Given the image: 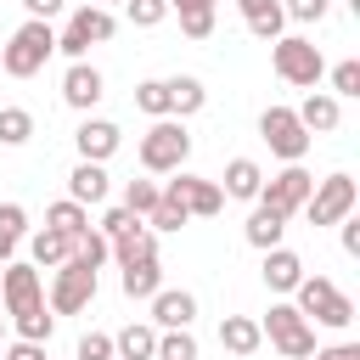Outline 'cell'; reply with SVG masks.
Listing matches in <instances>:
<instances>
[{
  "label": "cell",
  "instance_id": "cell-24",
  "mask_svg": "<svg viewBox=\"0 0 360 360\" xmlns=\"http://www.w3.org/2000/svg\"><path fill=\"white\" fill-rule=\"evenodd\" d=\"M112 354H118V360H158V326H152V321H129V326L112 338Z\"/></svg>",
  "mask_w": 360,
  "mask_h": 360
},
{
  "label": "cell",
  "instance_id": "cell-29",
  "mask_svg": "<svg viewBox=\"0 0 360 360\" xmlns=\"http://www.w3.org/2000/svg\"><path fill=\"white\" fill-rule=\"evenodd\" d=\"M112 248V259H118V270L124 264H141V259H158V236L141 225V231H129V236H118V242H107Z\"/></svg>",
  "mask_w": 360,
  "mask_h": 360
},
{
  "label": "cell",
  "instance_id": "cell-51",
  "mask_svg": "<svg viewBox=\"0 0 360 360\" xmlns=\"http://www.w3.org/2000/svg\"><path fill=\"white\" fill-rule=\"evenodd\" d=\"M0 45H6V39H0Z\"/></svg>",
  "mask_w": 360,
  "mask_h": 360
},
{
  "label": "cell",
  "instance_id": "cell-36",
  "mask_svg": "<svg viewBox=\"0 0 360 360\" xmlns=\"http://www.w3.org/2000/svg\"><path fill=\"white\" fill-rule=\"evenodd\" d=\"M141 225H146V219H135V214L118 202V208H107V214H101V225H96V231H101L107 242H118V236H129V231H141Z\"/></svg>",
  "mask_w": 360,
  "mask_h": 360
},
{
  "label": "cell",
  "instance_id": "cell-15",
  "mask_svg": "<svg viewBox=\"0 0 360 360\" xmlns=\"http://www.w3.org/2000/svg\"><path fill=\"white\" fill-rule=\"evenodd\" d=\"M118 141H124V129H118L112 118H84V124L73 129V146H79V163H107V158L118 152Z\"/></svg>",
  "mask_w": 360,
  "mask_h": 360
},
{
  "label": "cell",
  "instance_id": "cell-19",
  "mask_svg": "<svg viewBox=\"0 0 360 360\" xmlns=\"http://www.w3.org/2000/svg\"><path fill=\"white\" fill-rule=\"evenodd\" d=\"M259 276H264V287H270V292H292L309 270H304V259H298L292 248H270V253H264V264H259Z\"/></svg>",
  "mask_w": 360,
  "mask_h": 360
},
{
  "label": "cell",
  "instance_id": "cell-3",
  "mask_svg": "<svg viewBox=\"0 0 360 360\" xmlns=\"http://www.w3.org/2000/svg\"><path fill=\"white\" fill-rule=\"evenodd\" d=\"M270 68H276V79H287V84H298V90H315L321 73H326V56H321L315 39H304V34H281V39L270 45Z\"/></svg>",
  "mask_w": 360,
  "mask_h": 360
},
{
  "label": "cell",
  "instance_id": "cell-33",
  "mask_svg": "<svg viewBox=\"0 0 360 360\" xmlns=\"http://www.w3.org/2000/svg\"><path fill=\"white\" fill-rule=\"evenodd\" d=\"M135 107H141L146 118H169V84H163V79H141V84H135Z\"/></svg>",
  "mask_w": 360,
  "mask_h": 360
},
{
  "label": "cell",
  "instance_id": "cell-50",
  "mask_svg": "<svg viewBox=\"0 0 360 360\" xmlns=\"http://www.w3.org/2000/svg\"><path fill=\"white\" fill-rule=\"evenodd\" d=\"M349 6H354V11H360V0H349Z\"/></svg>",
  "mask_w": 360,
  "mask_h": 360
},
{
  "label": "cell",
  "instance_id": "cell-11",
  "mask_svg": "<svg viewBox=\"0 0 360 360\" xmlns=\"http://www.w3.org/2000/svg\"><path fill=\"white\" fill-rule=\"evenodd\" d=\"M163 197H174L191 219H214L219 208H225V191H219V180H202V174H186V169H174L169 180H163Z\"/></svg>",
  "mask_w": 360,
  "mask_h": 360
},
{
  "label": "cell",
  "instance_id": "cell-18",
  "mask_svg": "<svg viewBox=\"0 0 360 360\" xmlns=\"http://www.w3.org/2000/svg\"><path fill=\"white\" fill-rule=\"evenodd\" d=\"M107 191H112V174H107V163H73V174H68V197H73L79 208H96V202H107Z\"/></svg>",
  "mask_w": 360,
  "mask_h": 360
},
{
  "label": "cell",
  "instance_id": "cell-34",
  "mask_svg": "<svg viewBox=\"0 0 360 360\" xmlns=\"http://www.w3.org/2000/svg\"><path fill=\"white\" fill-rule=\"evenodd\" d=\"M158 197H163L158 180H129V186H124V208H129L135 219H146V214L158 208Z\"/></svg>",
  "mask_w": 360,
  "mask_h": 360
},
{
  "label": "cell",
  "instance_id": "cell-1",
  "mask_svg": "<svg viewBox=\"0 0 360 360\" xmlns=\"http://www.w3.org/2000/svg\"><path fill=\"white\" fill-rule=\"evenodd\" d=\"M292 309H298L304 321H315V326H332V332L354 326V298L338 292L326 276H304V281L292 287Z\"/></svg>",
  "mask_w": 360,
  "mask_h": 360
},
{
  "label": "cell",
  "instance_id": "cell-23",
  "mask_svg": "<svg viewBox=\"0 0 360 360\" xmlns=\"http://www.w3.org/2000/svg\"><path fill=\"white\" fill-rule=\"evenodd\" d=\"M259 186H264V169L253 163V158H231L225 163V197H236V202H259Z\"/></svg>",
  "mask_w": 360,
  "mask_h": 360
},
{
  "label": "cell",
  "instance_id": "cell-22",
  "mask_svg": "<svg viewBox=\"0 0 360 360\" xmlns=\"http://www.w3.org/2000/svg\"><path fill=\"white\" fill-rule=\"evenodd\" d=\"M259 343H264V338H259V321H253V315H225V321H219V349H225V354L248 360V354H259Z\"/></svg>",
  "mask_w": 360,
  "mask_h": 360
},
{
  "label": "cell",
  "instance_id": "cell-48",
  "mask_svg": "<svg viewBox=\"0 0 360 360\" xmlns=\"http://www.w3.org/2000/svg\"><path fill=\"white\" fill-rule=\"evenodd\" d=\"M0 349H6V315H0Z\"/></svg>",
  "mask_w": 360,
  "mask_h": 360
},
{
  "label": "cell",
  "instance_id": "cell-26",
  "mask_svg": "<svg viewBox=\"0 0 360 360\" xmlns=\"http://www.w3.org/2000/svg\"><path fill=\"white\" fill-rule=\"evenodd\" d=\"M118 287H124V298H152V292L163 287V264H158V259L124 264V270H118Z\"/></svg>",
  "mask_w": 360,
  "mask_h": 360
},
{
  "label": "cell",
  "instance_id": "cell-2",
  "mask_svg": "<svg viewBox=\"0 0 360 360\" xmlns=\"http://www.w3.org/2000/svg\"><path fill=\"white\" fill-rule=\"evenodd\" d=\"M51 56H56V28H51V22H34V17L0 45V68H6L11 79H34Z\"/></svg>",
  "mask_w": 360,
  "mask_h": 360
},
{
  "label": "cell",
  "instance_id": "cell-37",
  "mask_svg": "<svg viewBox=\"0 0 360 360\" xmlns=\"http://www.w3.org/2000/svg\"><path fill=\"white\" fill-rule=\"evenodd\" d=\"M158 360H197V338L191 332H158Z\"/></svg>",
  "mask_w": 360,
  "mask_h": 360
},
{
  "label": "cell",
  "instance_id": "cell-17",
  "mask_svg": "<svg viewBox=\"0 0 360 360\" xmlns=\"http://www.w3.org/2000/svg\"><path fill=\"white\" fill-rule=\"evenodd\" d=\"M292 112H298V124H304L309 135H332V129L343 124V101H338V96H326V90H309Z\"/></svg>",
  "mask_w": 360,
  "mask_h": 360
},
{
  "label": "cell",
  "instance_id": "cell-10",
  "mask_svg": "<svg viewBox=\"0 0 360 360\" xmlns=\"http://www.w3.org/2000/svg\"><path fill=\"white\" fill-rule=\"evenodd\" d=\"M309 191H315V174H309L304 163H287L281 174H264V186H259V202L292 219V214L309 202Z\"/></svg>",
  "mask_w": 360,
  "mask_h": 360
},
{
  "label": "cell",
  "instance_id": "cell-35",
  "mask_svg": "<svg viewBox=\"0 0 360 360\" xmlns=\"http://www.w3.org/2000/svg\"><path fill=\"white\" fill-rule=\"evenodd\" d=\"M186 219H191V214H186L174 197H158V208L146 214V231H152V236H163V231H180Z\"/></svg>",
  "mask_w": 360,
  "mask_h": 360
},
{
  "label": "cell",
  "instance_id": "cell-46",
  "mask_svg": "<svg viewBox=\"0 0 360 360\" xmlns=\"http://www.w3.org/2000/svg\"><path fill=\"white\" fill-rule=\"evenodd\" d=\"M309 360H360V343H326V349H315Z\"/></svg>",
  "mask_w": 360,
  "mask_h": 360
},
{
  "label": "cell",
  "instance_id": "cell-25",
  "mask_svg": "<svg viewBox=\"0 0 360 360\" xmlns=\"http://www.w3.org/2000/svg\"><path fill=\"white\" fill-rule=\"evenodd\" d=\"M68 253H73V242H68L62 231H51V225H39V231L28 236V259H34V270H56V264H68Z\"/></svg>",
  "mask_w": 360,
  "mask_h": 360
},
{
  "label": "cell",
  "instance_id": "cell-8",
  "mask_svg": "<svg viewBox=\"0 0 360 360\" xmlns=\"http://www.w3.org/2000/svg\"><path fill=\"white\" fill-rule=\"evenodd\" d=\"M259 141H264L281 163H304V152H309V141H315V135L298 124V112H292V107H264V112H259Z\"/></svg>",
  "mask_w": 360,
  "mask_h": 360
},
{
  "label": "cell",
  "instance_id": "cell-27",
  "mask_svg": "<svg viewBox=\"0 0 360 360\" xmlns=\"http://www.w3.org/2000/svg\"><path fill=\"white\" fill-rule=\"evenodd\" d=\"M22 236H28V208L22 202H0V264H11Z\"/></svg>",
  "mask_w": 360,
  "mask_h": 360
},
{
  "label": "cell",
  "instance_id": "cell-49",
  "mask_svg": "<svg viewBox=\"0 0 360 360\" xmlns=\"http://www.w3.org/2000/svg\"><path fill=\"white\" fill-rule=\"evenodd\" d=\"M84 6H101V11H107V6H112V0H84Z\"/></svg>",
  "mask_w": 360,
  "mask_h": 360
},
{
  "label": "cell",
  "instance_id": "cell-4",
  "mask_svg": "<svg viewBox=\"0 0 360 360\" xmlns=\"http://www.w3.org/2000/svg\"><path fill=\"white\" fill-rule=\"evenodd\" d=\"M186 158H191L186 124L180 118H152V129L141 135V169L146 174H174V169H186Z\"/></svg>",
  "mask_w": 360,
  "mask_h": 360
},
{
  "label": "cell",
  "instance_id": "cell-13",
  "mask_svg": "<svg viewBox=\"0 0 360 360\" xmlns=\"http://www.w3.org/2000/svg\"><path fill=\"white\" fill-rule=\"evenodd\" d=\"M107 96V79H101V68H90V62H68V73H62V101L73 107V112H84L90 118V107Z\"/></svg>",
  "mask_w": 360,
  "mask_h": 360
},
{
  "label": "cell",
  "instance_id": "cell-12",
  "mask_svg": "<svg viewBox=\"0 0 360 360\" xmlns=\"http://www.w3.org/2000/svg\"><path fill=\"white\" fill-rule=\"evenodd\" d=\"M0 304H6V315H22V309L45 304V281H39V270L22 264V259L0 264Z\"/></svg>",
  "mask_w": 360,
  "mask_h": 360
},
{
  "label": "cell",
  "instance_id": "cell-5",
  "mask_svg": "<svg viewBox=\"0 0 360 360\" xmlns=\"http://www.w3.org/2000/svg\"><path fill=\"white\" fill-rule=\"evenodd\" d=\"M259 338H270L281 360H309V354H315V326H309V321H304V315H298L287 298L264 309V321H259Z\"/></svg>",
  "mask_w": 360,
  "mask_h": 360
},
{
  "label": "cell",
  "instance_id": "cell-32",
  "mask_svg": "<svg viewBox=\"0 0 360 360\" xmlns=\"http://www.w3.org/2000/svg\"><path fill=\"white\" fill-rule=\"evenodd\" d=\"M68 259H79V264L101 270V264L112 259V248H107V236H101V231L90 225V231H79V236H73V253H68Z\"/></svg>",
  "mask_w": 360,
  "mask_h": 360
},
{
  "label": "cell",
  "instance_id": "cell-31",
  "mask_svg": "<svg viewBox=\"0 0 360 360\" xmlns=\"http://www.w3.org/2000/svg\"><path fill=\"white\" fill-rule=\"evenodd\" d=\"M34 141V112L28 107H0V146H28Z\"/></svg>",
  "mask_w": 360,
  "mask_h": 360
},
{
  "label": "cell",
  "instance_id": "cell-7",
  "mask_svg": "<svg viewBox=\"0 0 360 360\" xmlns=\"http://www.w3.org/2000/svg\"><path fill=\"white\" fill-rule=\"evenodd\" d=\"M112 34H118L112 11H101V6H79V11L68 17V28L56 34V51H62L68 62H84V56H90V45H107Z\"/></svg>",
  "mask_w": 360,
  "mask_h": 360
},
{
  "label": "cell",
  "instance_id": "cell-39",
  "mask_svg": "<svg viewBox=\"0 0 360 360\" xmlns=\"http://www.w3.org/2000/svg\"><path fill=\"white\" fill-rule=\"evenodd\" d=\"M281 11H287V22H326L332 0H281Z\"/></svg>",
  "mask_w": 360,
  "mask_h": 360
},
{
  "label": "cell",
  "instance_id": "cell-28",
  "mask_svg": "<svg viewBox=\"0 0 360 360\" xmlns=\"http://www.w3.org/2000/svg\"><path fill=\"white\" fill-rule=\"evenodd\" d=\"M45 225H51V231H62V236L73 242L79 231H90V208H79L73 197H62V202H51V208H45Z\"/></svg>",
  "mask_w": 360,
  "mask_h": 360
},
{
  "label": "cell",
  "instance_id": "cell-43",
  "mask_svg": "<svg viewBox=\"0 0 360 360\" xmlns=\"http://www.w3.org/2000/svg\"><path fill=\"white\" fill-rule=\"evenodd\" d=\"M0 360H45V343L17 338V343H6V349H0Z\"/></svg>",
  "mask_w": 360,
  "mask_h": 360
},
{
  "label": "cell",
  "instance_id": "cell-38",
  "mask_svg": "<svg viewBox=\"0 0 360 360\" xmlns=\"http://www.w3.org/2000/svg\"><path fill=\"white\" fill-rule=\"evenodd\" d=\"M124 11H129V22H135V28H158V22L169 17V6H163V0H124Z\"/></svg>",
  "mask_w": 360,
  "mask_h": 360
},
{
  "label": "cell",
  "instance_id": "cell-47",
  "mask_svg": "<svg viewBox=\"0 0 360 360\" xmlns=\"http://www.w3.org/2000/svg\"><path fill=\"white\" fill-rule=\"evenodd\" d=\"M163 6H169L174 17H186V11H214L219 0H163Z\"/></svg>",
  "mask_w": 360,
  "mask_h": 360
},
{
  "label": "cell",
  "instance_id": "cell-30",
  "mask_svg": "<svg viewBox=\"0 0 360 360\" xmlns=\"http://www.w3.org/2000/svg\"><path fill=\"white\" fill-rule=\"evenodd\" d=\"M11 326H17V338H28V343H51V332H56V315H51V304H34V309H22V315H6Z\"/></svg>",
  "mask_w": 360,
  "mask_h": 360
},
{
  "label": "cell",
  "instance_id": "cell-41",
  "mask_svg": "<svg viewBox=\"0 0 360 360\" xmlns=\"http://www.w3.org/2000/svg\"><path fill=\"white\" fill-rule=\"evenodd\" d=\"M79 360H118L112 354V332H84L79 338Z\"/></svg>",
  "mask_w": 360,
  "mask_h": 360
},
{
  "label": "cell",
  "instance_id": "cell-9",
  "mask_svg": "<svg viewBox=\"0 0 360 360\" xmlns=\"http://www.w3.org/2000/svg\"><path fill=\"white\" fill-rule=\"evenodd\" d=\"M90 298H96V270L90 264H79V259H68V264H56V276H51V315H79V309H90Z\"/></svg>",
  "mask_w": 360,
  "mask_h": 360
},
{
  "label": "cell",
  "instance_id": "cell-14",
  "mask_svg": "<svg viewBox=\"0 0 360 360\" xmlns=\"http://www.w3.org/2000/svg\"><path fill=\"white\" fill-rule=\"evenodd\" d=\"M197 321V298L186 287H158L152 292V326L158 332H191Z\"/></svg>",
  "mask_w": 360,
  "mask_h": 360
},
{
  "label": "cell",
  "instance_id": "cell-20",
  "mask_svg": "<svg viewBox=\"0 0 360 360\" xmlns=\"http://www.w3.org/2000/svg\"><path fill=\"white\" fill-rule=\"evenodd\" d=\"M242 236H248V248H259V253H270V248H281V236H287V214H276V208H264V202H253V214H248V225H242Z\"/></svg>",
  "mask_w": 360,
  "mask_h": 360
},
{
  "label": "cell",
  "instance_id": "cell-6",
  "mask_svg": "<svg viewBox=\"0 0 360 360\" xmlns=\"http://www.w3.org/2000/svg\"><path fill=\"white\" fill-rule=\"evenodd\" d=\"M354 208H360V186H354V174H343V169H338V174L315 180V191H309V202H304L298 214H304V219L321 231V225H338V219H349Z\"/></svg>",
  "mask_w": 360,
  "mask_h": 360
},
{
  "label": "cell",
  "instance_id": "cell-16",
  "mask_svg": "<svg viewBox=\"0 0 360 360\" xmlns=\"http://www.w3.org/2000/svg\"><path fill=\"white\" fill-rule=\"evenodd\" d=\"M236 11H242V22H248V34L264 39V45H276V39L287 34V11H281V0H236Z\"/></svg>",
  "mask_w": 360,
  "mask_h": 360
},
{
  "label": "cell",
  "instance_id": "cell-45",
  "mask_svg": "<svg viewBox=\"0 0 360 360\" xmlns=\"http://www.w3.org/2000/svg\"><path fill=\"white\" fill-rule=\"evenodd\" d=\"M62 6H68V0H22V11H28L34 22H51V17L62 11Z\"/></svg>",
  "mask_w": 360,
  "mask_h": 360
},
{
  "label": "cell",
  "instance_id": "cell-44",
  "mask_svg": "<svg viewBox=\"0 0 360 360\" xmlns=\"http://www.w3.org/2000/svg\"><path fill=\"white\" fill-rule=\"evenodd\" d=\"M338 231H343V253H349V259H360V219L349 214V219H338Z\"/></svg>",
  "mask_w": 360,
  "mask_h": 360
},
{
  "label": "cell",
  "instance_id": "cell-42",
  "mask_svg": "<svg viewBox=\"0 0 360 360\" xmlns=\"http://www.w3.org/2000/svg\"><path fill=\"white\" fill-rule=\"evenodd\" d=\"M180 34H186V39H208V34H214V11H186V17H180Z\"/></svg>",
  "mask_w": 360,
  "mask_h": 360
},
{
  "label": "cell",
  "instance_id": "cell-21",
  "mask_svg": "<svg viewBox=\"0 0 360 360\" xmlns=\"http://www.w3.org/2000/svg\"><path fill=\"white\" fill-rule=\"evenodd\" d=\"M169 84V118H191V112H202L208 107V90H202V79L197 73H174V79H163Z\"/></svg>",
  "mask_w": 360,
  "mask_h": 360
},
{
  "label": "cell",
  "instance_id": "cell-40",
  "mask_svg": "<svg viewBox=\"0 0 360 360\" xmlns=\"http://www.w3.org/2000/svg\"><path fill=\"white\" fill-rule=\"evenodd\" d=\"M326 96H338V101H343V96H360V62H338V68H332V90H326Z\"/></svg>",
  "mask_w": 360,
  "mask_h": 360
}]
</instances>
